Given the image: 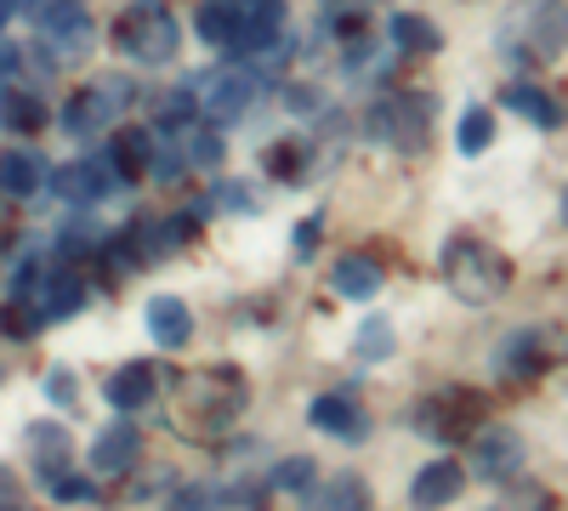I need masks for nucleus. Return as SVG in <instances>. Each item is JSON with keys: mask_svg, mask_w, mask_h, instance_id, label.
Returning a JSON list of instances; mask_svg holds the SVG:
<instances>
[{"mask_svg": "<svg viewBox=\"0 0 568 511\" xmlns=\"http://www.w3.org/2000/svg\"><path fill=\"white\" fill-rule=\"evenodd\" d=\"M495 52L517 69L557 63L568 52V7L562 0H511L495 29Z\"/></svg>", "mask_w": 568, "mask_h": 511, "instance_id": "obj_1", "label": "nucleus"}, {"mask_svg": "<svg viewBox=\"0 0 568 511\" xmlns=\"http://www.w3.org/2000/svg\"><path fill=\"white\" fill-rule=\"evenodd\" d=\"M444 278H449V290H455L466 307H489V302L506 290L511 267H506L489 245H478V239H449V245H444Z\"/></svg>", "mask_w": 568, "mask_h": 511, "instance_id": "obj_2", "label": "nucleus"}, {"mask_svg": "<svg viewBox=\"0 0 568 511\" xmlns=\"http://www.w3.org/2000/svg\"><path fill=\"white\" fill-rule=\"evenodd\" d=\"M364 136H375V143H393L398 154H426V143H433V98H382L369 103L364 114Z\"/></svg>", "mask_w": 568, "mask_h": 511, "instance_id": "obj_3", "label": "nucleus"}, {"mask_svg": "<svg viewBox=\"0 0 568 511\" xmlns=\"http://www.w3.org/2000/svg\"><path fill=\"white\" fill-rule=\"evenodd\" d=\"M114 45H120V58H125V63H136V69H160V63L176 58L182 29H176V18L160 12V7H136V12H125V18L114 23Z\"/></svg>", "mask_w": 568, "mask_h": 511, "instance_id": "obj_4", "label": "nucleus"}, {"mask_svg": "<svg viewBox=\"0 0 568 511\" xmlns=\"http://www.w3.org/2000/svg\"><path fill=\"white\" fill-rule=\"evenodd\" d=\"M125 109H131V85H125V80H91L80 98L69 103L63 131H69V136H98V131H109Z\"/></svg>", "mask_w": 568, "mask_h": 511, "instance_id": "obj_5", "label": "nucleus"}, {"mask_svg": "<svg viewBox=\"0 0 568 511\" xmlns=\"http://www.w3.org/2000/svg\"><path fill=\"white\" fill-rule=\"evenodd\" d=\"M484 415V398H471V392H438V398H420L415 409H409V427L420 432V438H433V443H455V438H466V427Z\"/></svg>", "mask_w": 568, "mask_h": 511, "instance_id": "obj_6", "label": "nucleus"}, {"mask_svg": "<svg viewBox=\"0 0 568 511\" xmlns=\"http://www.w3.org/2000/svg\"><path fill=\"white\" fill-rule=\"evenodd\" d=\"M182 409L194 415L200 427H227L233 415L245 409V387H240V369H211V376H200L194 387L182 392Z\"/></svg>", "mask_w": 568, "mask_h": 511, "instance_id": "obj_7", "label": "nucleus"}, {"mask_svg": "<svg viewBox=\"0 0 568 511\" xmlns=\"http://www.w3.org/2000/svg\"><path fill=\"white\" fill-rule=\"evenodd\" d=\"M34 23H40L45 52H58V58H85L91 52V18H85L80 0H40Z\"/></svg>", "mask_w": 568, "mask_h": 511, "instance_id": "obj_8", "label": "nucleus"}, {"mask_svg": "<svg viewBox=\"0 0 568 511\" xmlns=\"http://www.w3.org/2000/svg\"><path fill=\"white\" fill-rule=\"evenodd\" d=\"M471 472L489 478V483H511L524 472V438L511 427H484L478 443H471Z\"/></svg>", "mask_w": 568, "mask_h": 511, "instance_id": "obj_9", "label": "nucleus"}, {"mask_svg": "<svg viewBox=\"0 0 568 511\" xmlns=\"http://www.w3.org/2000/svg\"><path fill=\"white\" fill-rule=\"evenodd\" d=\"M251 103H256V74L251 69H222L211 85H205V120L211 125H240L245 114H251Z\"/></svg>", "mask_w": 568, "mask_h": 511, "instance_id": "obj_10", "label": "nucleus"}, {"mask_svg": "<svg viewBox=\"0 0 568 511\" xmlns=\"http://www.w3.org/2000/svg\"><path fill=\"white\" fill-rule=\"evenodd\" d=\"M45 182H52V194H58L63 205H103V200H109V188H114V171H109V165H103V154H98V160L58 165Z\"/></svg>", "mask_w": 568, "mask_h": 511, "instance_id": "obj_11", "label": "nucleus"}, {"mask_svg": "<svg viewBox=\"0 0 568 511\" xmlns=\"http://www.w3.org/2000/svg\"><path fill=\"white\" fill-rule=\"evenodd\" d=\"M29 302L40 307L45 324H52V318H69V313L85 307V278H80L69 262H45V267H40V285H34Z\"/></svg>", "mask_w": 568, "mask_h": 511, "instance_id": "obj_12", "label": "nucleus"}, {"mask_svg": "<svg viewBox=\"0 0 568 511\" xmlns=\"http://www.w3.org/2000/svg\"><path fill=\"white\" fill-rule=\"evenodd\" d=\"M307 421L318 432H329V438H342V443H364L369 438V415H364V403L347 387L342 392H318L313 409H307Z\"/></svg>", "mask_w": 568, "mask_h": 511, "instance_id": "obj_13", "label": "nucleus"}, {"mask_svg": "<svg viewBox=\"0 0 568 511\" xmlns=\"http://www.w3.org/2000/svg\"><path fill=\"white\" fill-rule=\"evenodd\" d=\"M460 489H466V472L455 467V460H433V467H420V472H415V483H409V505H415V511H444V505L460 500Z\"/></svg>", "mask_w": 568, "mask_h": 511, "instance_id": "obj_14", "label": "nucleus"}, {"mask_svg": "<svg viewBox=\"0 0 568 511\" xmlns=\"http://www.w3.org/2000/svg\"><path fill=\"white\" fill-rule=\"evenodd\" d=\"M103 165L114 171V182L149 176V165H154V136L136 131V125H120V131L109 136V149H103Z\"/></svg>", "mask_w": 568, "mask_h": 511, "instance_id": "obj_15", "label": "nucleus"}, {"mask_svg": "<svg viewBox=\"0 0 568 511\" xmlns=\"http://www.w3.org/2000/svg\"><path fill=\"white\" fill-rule=\"evenodd\" d=\"M23 449H29V460H34V478H40V489L52 483V478H63V472H69V454H74L69 432H63V427H52V421L29 427V432H23Z\"/></svg>", "mask_w": 568, "mask_h": 511, "instance_id": "obj_16", "label": "nucleus"}, {"mask_svg": "<svg viewBox=\"0 0 568 511\" xmlns=\"http://www.w3.org/2000/svg\"><path fill=\"white\" fill-rule=\"evenodd\" d=\"M142 454V432L136 427H103L98 443H91V472L98 478H125Z\"/></svg>", "mask_w": 568, "mask_h": 511, "instance_id": "obj_17", "label": "nucleus"}, {"mask_svg": "<svg viewBox=\"0 0 568 511\" xmlns=\"http://www.w3.org/2000/svg\"><path fill=\"white\" fill-rule=\"evenodd\" d=\"M154 387H160V369L136 358V364H120L114 376L103 381V398H109L114 409H125V415H131V409H142V403L154 398Z\"/></svg>", "mask_w": 568, "mask_h": 511, "instance_id": "obj_18", "label": "nucleus"}, {"mask_svg": "<svg viewBox=\"0 0 568 511\" xmlns=\"http://www.w3.org/2000/svg\"><path fill=\"white\" fill-rule=\"evenodd\" d=\"M329 290L347 296V302H375L382 296V262L375 256H342L329 267Z\"/></svg>", "mask_w": 568, "mask_h": 511, "instance_id": "obj_19", "label": "nucleus"}, {"mask_svg": "<svg viewBox=\"0 0 568 511\" xmlns=\"http://www.w3.org/2000/svg\"><path fill=\"white\" fill-rule=\"evenodd\" d=\"M149 336L160 347H187V336H194V313H187L176 296H154L149 302Z\"/></svg>", "mask_w": 568, "mask_h": 511, "instance_id": "obj_20", "label": "nucleus"}, {"mask_svg": "<svg viewBox=\"0 0 568 511\" xmlns=\"http://www.w3.org/2000/svg\"><path fill=\"white\" fill-rule=\"evenodd\" d=\"M500 103H506V109H517V114H524L529 125H546V131H557V125H562V109L546 98L540 85H529V80L506 85V91H500Z\"/></svg>", "mask_w": 568, "mask_h": 511, "instance_id": "obj_21", "label": "nucleus"}, {"mask_svg": "<svg viewBox=\"0 0 568 511\" xmlns=\"http://www.w3.org/2000/svg\"><path fill=\"white\" fill-rule=\"evenodd\" d=\"M0 125L18 131V136H34V131L45 125V103L34 98V91H23V85L0 91Z\"/></svg>", "mask_w": 568, "mask_h": 511, "instance_id": "obj_22", "label": "nucleus"}, {"mask_svg": "<svg viewBox=\"0 0 568 511\" xmlns=\"http://www.w3.org/2000/svg\"><path fill=\"white\" fill-rule=\"evenodd\" d=\"M45 188V165L34 154H0V194H12V200H29Z\"/></svg>", "mask_w": 568, "mask_h": 511, "instance_id": "obj_23", "label": "nucleus"}, {"mask_svg": "<svg viewBox=\"0 0 568 511\" xmlns=\"http://www.w3.org/2000/svg\"><path fill=\"white\" fill-rule=\"evenodd\" d=\"M200 34L211 45H227V52H240V0H211L200 12Z\"/></svg>", "mask_w": 568, "mask_h": 511, "instance_id": "obj_24", "label": "nucleus"}, {"mask_svg": "<svg viewBox=\"0 0 568 511\" xmlns=\"http://www.w3.org/2000/svg\"><path fill=\"white\" fill-rule=\"evenodd\" d=\"M318 505H324V511H369L375 500H369V483H364L358 472H342V478H329V483L318 489Z\"/></svg>", "mask_w": 568, "mask_h": 511, "instance_id": "obj_25", "label": "nucleus"}, {"mask_svg": "<svg viewBox=\"0 0 568 511\" xmlns=\"http://www.w3.org/2000/svg\"><path fill=\"white\" fill-rule=\"evenodd\" d=\"M495 364L511 369V376H535V369L546 364V352H540V330H517V336L495 352Z\"/></svg>", "mask_w": 568, "mask_h": 511, "instance_id": "obj_26", "label": "nucleus"}, {"mask_svg": "<svg viewBox=\"0 0 568 511\" xmlns=\"http://www.w3.org/2000/svg\"><path fill=\"white\" fill-rule=\"evenodd\" d=\"M176 143H182V154H187V165H216L222 160V125H182L176 131Z\"/></svg>", "mask_w": 568, "mask_h": 511, "instance_id": "obj_27", "label": "nucleus"}, {"mask_svg": "<svg viewBox=\"0 0 568 511\" xmlns=\"http://www.w3.org/2000/svg\"><path fill=\"white\" fill-rule=\"evenodd\" d=\"M393 352H398L393 324H387V318H369L364 330H358V341H353V358H358V364H387Z\"/></svg>", "mask_w": 568, "mask_h": 511, "instance_id": "obj_28", "label": "nucleus"}, {"mask_svg": "<svg viewBox=\"0 0 568 511\" xmlns=\"http://www.w3.org/2000/svg\"><path fill=\"white\" fill-rule=\"evenodd\" d=\"M393 40L404 45V52H438V45H444V34L433 29V23H426L420 12H404V18H393Z\"/></svg>", "mask_w": 568, "mask_h": 511, "instance_id": "obj_29", "label": "nucleus"}, {"mask_svg": "<svg viewBox=\"0 0 568 511\" xmlns=\"http://www.w3.org/2000/svg\"><path fill=\"white\" fill-rule=\"evenodd\" d=\"M40 307L34 302H23V296H12L7 307H0V336H12V341H29L34 330H40Z\"/></svg>", "mask_w": 568, "mask_h": 511, "instance_id": "obj_30", "label": "nucleus"}, {"mask_svg": "<svg viewBox=\"0 0 568 511\" xmlns=\"http://www.w3.org/2000/svg\"><path fill=\"white\" fill-rule=\"evenodd\" d=\"M495 143V114L489 109H466L460 114V154H484Z\"/></svg>", "mask_w": 568, "mask_h": 511, "instance_id": "obj_31", "label": "nucleus"}, {"mask_svg": "<svg viewBox=\"0 0 568 511\" xmlns=\"http://www.w3.org/2000/svg\"><path fill=\"white\" fill-rule=\"evenodd\" d=\"M267 489H284V494H302V489H313V460H307V454L278 460V467L267 472Z\"/></svg>", "mask_w": 568, "mask_h": 511, "instance_id": "obj_32", "label": "nucleus"}, {"mask_svg": "<svg viewBox=\"0 0 568 511\" xmlns=\"http://www.w3.org/2000/svg\"><path fill=\"white\" fill-rule=\"evenodd\" d=\"M267 171H273L278 182H302V176H307V149H302V143H273V149H267Z\"/></svg>", "mask_w": 568, "mask_h": 511, "instance_id": "obj_33", "label": "nucleus"}, {"mask_svg": "<svg viewBox=\"0 0 568 511\" xmlns=\"http://www.w3.org/2000/svg\"><path fill=\"white\" fill-rule=\"evenodd\" d=\"M45 489H52V500H69V505H98V478H74V472H63V478H52V483H45Z\"/></svg>", "mask_w": 568, "mask_h": 511, "instance_id": "obj_34", "label": "nucleus"}, {"mask_svg": "<svg viewBox=\"0 0 568 511\" xmlns=\"http://www.w3.org/2000/svg\"><path fill=\"white\" fill-rule=\"evenodd\" d=\"M205 211H256V200H251V182H222V188H211V200L200 205V216Z\"/></svg>", "mask_w": 568, "mask_h": 511, "instance_id": "obj_35", "label": "nucleus"}, {"mask_svg": "<svg viewBox=\"0 0 568 511\" xmlns=\"http://www.w3.org/2000/svg\"><path fill=\"white\" fill-rule=\"evenodd\" d=\"M171 511H222V489H211V483H182V489L171 494Z\"/></svg>", "mask_w": 568, "mask_h": 511, "instance_id": "obj_36", "label": "nucleus"}, {"mask_svg": "<svg viewBox=\"0 0 568 511\" xmlns=\"http://www.w3.org/2000/svg\"><path fill=\"white\" fill-rule=\"evenodd\" d=\"M45 398H52L58 409H74V403H80V392H74V369H69V364H52V369H45Z\"/></svg>", "mask_w": 568, "mask_h": 511, "instance_id": "obj_37", "label": "nucleus"}, {"mask_svg": "<svg viewBox=\"0 0 568 511\" xmlns=\"http://www.w3.org/2000/svg\"><path fill=\"white\" fill-rule=\"evenodd\" d=\"M149 171H154V176H160V182H176V176H182V171H187V160H182V143H176V149H160V154H154V165H149Z\"/></svg>", "mask_w": 568, "mask_h": 511, "instance_id": "obj_38", "label": "nucleus"}, {"mask_svg": "<svg viewBox=\"0 0 568 511\" xmlns=\"http://www.w3.org/2000/svg\"><path fill=\"white\" fill-rule=\"evenodd\" d=\"M284 103H291V114H318L324 109V98L313 85H284Z\"/></svg>", "mask_w": 568, "mask_h": 511, "instance_id": "obj_39", "label": "nucleus"}, {"mask_svg": "<svg viewBox=\"0 0 568 511\" xmlns=\"http://www.w3.org/2000/svg\"><path fill=\"white\" fill-rule=\"evenodd\" d=\"M0 511H23V483L0 467Z\"/></svg>", "mask_w": 568, "mask_h": 511, "instance_id": "obj_40", "label": "nucleus"}, {"mask_svg": "<svg viewBox=\"0 0 568 511\" xmlns=\"http://www.w3.org/2000/svg\"><path fill=\"white\" fill-rule=\"evenodd\" d=\"M18 63H23V52H18V45H0V91H12V80H18Z\"/></svg>", "mask_w": 568, "mask_h": 511, "instance_id": "obj_41", "label": "nucleus"}, {"mask_svg": "<svg viewBox=\"0 0 568 511\" xmlns=\"http://www.w3.org/2000/svg\"><path fill=\"white\" fill-rule=\"evenodd\" d=\"M313 251H318V222H313V216H307V222H302V227H296V262H307V256H313Z\"/></svg>", "mask_w": 568, "mask_h": 511, "instance_id": "obj_42", "label": "nucleus"}, {"mask_svg": "<svg viewBox=\"0 0 568 511\" xmlns=\"http://www.w3.org/2000/svg\"><path fill=\"white\" fill-rule=\"evenodd\" d=\"M529 511H551V500H540V494H535V500H529Z\"/></svg>", "mask_w": 568, "mask_h": 511, "instance_id": "obj_43", "label": "nucleus"}, {"mask_svg": "<svg viewBox=\"0 0 568 511\" xmlns=\"http://www.w3.org/2000/svg\"><path fill=\"white\" fill-rule=\"evenodd\" d=\"M7 12H12V7H7V0H0V23H7Z\"/></svg>", "mask_w": 568, "mask_h": 511, "instance_id": "obj_44", "label": "nucleus"}, {"mask_svg": "<svg viewBox=\"0 0 568 511\" xmlns=\"http://www.w3.org/2000/svg\"><path fill=\"white\" fill-rule=\"evenodd\" d=\"M562 222H568V188H562Z\"/></svg>", "mask_w": 568, "mask_h": 511, "instance_id": "obj_45", "label": "nucleus"}, {"mask_svg": "<svg viewBox=\"0 0 568 511\" xmlns=\"http://www.w3.org/2000/svg\"><path fill=\"white\" fill-rule=\"evenodd\" d=\"M342 7H369V0H342Z\"/></svg>", "mask_w": 568, "mask_h": 511, "instance_id": "obj_46", "label": "nucleus"}]
</instances>
